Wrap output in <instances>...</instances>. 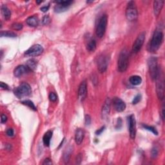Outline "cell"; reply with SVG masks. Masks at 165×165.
Wrapping results in <instances>:
<instances>
[{
  "label": "cell",
  "instance_id": "cell-28",
  "mask_svg": "<svg viewBox=\"0 0 165 165\" xmlns=\"http://www.w3.org/2000/svg\"><path fill=\"white\" fill-rule=\"evenodd\" d=\"M12 28L16 30H20L23 28V25L21 23H14L12 25Z\"/></svg>",
  "mask_w": 165,
  "mask_h": 165
},
{
  "label": "cell",
  "instance_id": "cell-35",
  "mask_svg": "<svg viewBox=\"0 0 165 165\" xmlns=\"http://www.w3.org/2000/svg\"><path fill=\"white\" fill-rule=\"evenodd\" d=\"M7 121V117L6 115H5L3 114H2L1 115V123L3 124V123H5Z\"/></svg>",
  "mask_w": 165,
  "mask_h": 165
},
{
  "label": "cell",
  "instance_id": "cell-37",
  "mask_svg": "<svg viewBox=\"0 0 165 165\" xmlns=\"http://www.w3.org/2000/svg\"><path fill=\"white\" fill-rule=\"evenodd\" d=\"M82 155L81 154H80L79 155H78L77 156V158H76V161H77V163L78 164H80L81 161H82Z\"/></svg>",
  "mask_w": 165,
  "mask_h": 165
},
{
  "label": "cell",
  "instance_id": "cell-26",
  "mask_svg": "<svg viewBox=\"0 0 165 165\" xmlns=\"http://www.w3.org/2000/svg\"><path fill=\"white\" fill-rule=\"evenodd\" d=\"M22 103H23V105L27 106V107H28L30 108H31L32 110H34V111H36V106L34 105L33 102L31 101H30V100H25V101H22Z\"/></svg>",
  "mask_w": 165,
  "mask_h": 165
},
{
  "label": "cell",
  "instance_id": "cell-7",
  "mask_svg": "<svg viewBox=\"0 0 165 165\" xmlns=\"http://www.w3.org/2000/svg\"><path fill=\"white\" fill-rule=\"evenodd\" d=\"M43 50L44 49L43 46L37 44V45H34L31 46L30 48H28L25 52V55L28 56V57H36V56L41 55L43 52Z\"/></svg>",
  "mask_w": 165,
  "mask_h": 165
},
{
  "label": "cell",
  "instance_id": "cell-2",
  "mask_svg": "<svg viewBox=\"0 0 165 165\" xmlns=\"http://www.w3.org/2000/svg\"><path fill=\"white\" fill-rule=\"evenodd\" d=\"M118 70L124 72L129 67V53L127 49H123L119 54L117 62Z\"/></svg>",
  "mask_w": 165,
  "mask_h": 165
},
{
  "label": "cell",
  "instance_id": "cell-16",
  "mask_svg": "<svg viewBox=\"0 0 165 165\" xmlns=\"http://www.w3.org/2000/svg\"><path fill=\"white\" fill-rule=\"evenodd\" d=\"M110 104H111V101L109 98H107L106 99L105 104L103 105L102 108V117L103 118H106L109 115L110 111Z\"/></svg>",
  "mask_w": 165,
  "mask_h": 165
},
{
  "label": "cell",
  "instance_id": "cell-22",
  "mask_svg": "<svg viewBox=\"0 0 165 165\" xmlns=\"http://www.w3.org/2000/svg\"><path fill=\"white\" fill-rule=\"evenodd\" d=\"M130 82L133 85L137 86L142 83V79L139 76H133L130 78Z\"/></svg>",
  "mask_w": 165,
  "mask_h": 165
},
{
  "label": "cell",
  "instance_id": "cell-14",
  "mask_svg": "<svg viewBox=\"0 0 165 165\" xmlns=\"http://www.w3.org/2000/svg\"><path fill=\"white\" fill-rule=\"evenodd\" d=\"M112 103L115 110L118 112H123L126 108L125 103L119 97H114V99H113Z\"/></svg>",
  "mask_w": 165,
  "mask_h": 165
},
{
  "label": "cell",
  "instance_id": "cell-40",
  "mask_svg": "<svg viewBox=\"0 0 165 165\" xmlns=\"http://www.w3.org/2000/svg\"><path fill=\"white\" fill-rule=\"evenodd\" d=\"M157 154H158V152H157V150L156 148H154L153 150H152V157H154L157 156Z\"/></svg>",
  "mask_w": 165,
  "mask_h": 165
},
{
  "label": "cell",
  "instance_id": "cell-38",
  "mask_svg": "<svg viewBox=\"0 0 165 165\" xmlns=\"http://www.w3.org/2000/svg\"><path fill=\"white\" fill-rule=\"evenodd\" d=\"M105 129V127H102L100 129L97 130V131L95 132V134H96V135H100L103 131H104Z\"/></svg>",
  "mask_w": 165,
  "mask_h": 165
},
{
  "label": "cell",
  "instance_id": "cell-10",
  "mask_svg": "<svg viewBox=\"0 0 165 165\" xmlns=\"http://www.w3.org/2000/svg\"><path fill=\"white\" fill-rule=\"evenodd\" d=\"M145 40V33L141 32L139 35L137 36V38L135 39V42L132 46V51L134 53L139 52L141 50L142 45H143L144 41Z\"/></svg>",
  "mask_w": 165,
  "mask_h": 165
},
{
  "label": "cell",
  "instance_id": "cell-36",
  "mask_svg": "<svg viewBox=\"0 0 165 165\" xmlns=\"http://www.w3.org/2000/svg\"><path fill=\"white\" fill-rule=\"evenodd\" d=\"M1 88L3 90H9V87L5 83H4L3 82H1Z\"/></svg>",
  "mask_w": 165,
  "mask_h": 165
},
{
  "label": "cell",
  "instance_id": "cell-24",
  "mask_svg": "<svg viewBox=\"0 0 165 165\" xmlns=\"http://www.w3.org/2000/svg\"><path fill=\"white\" fill-rule=\"evenodd\" d=\"M27 66L29 70L33 71L36 69L37 66V61L35 60H34V59H31V60L27 61Z\"/></svg>",
  "mask_w": 165,
  "mask_h": 165
},
{
  "label": "cell",
  "instance_id": "cell-32",
  "mask_svg": "<svg viewBox=\"0 0 165 165\" xmlns=\"http://www.w3.org/2000/svg\"><path fill=\"white\" fill-rule=\"evenodd\" d=\"M50 21V19L49 18L48 16H45L43 17V20H42V23L43 25H48Z\"/></svg>",
  "mask_w": 165,
  "mask_h": 165
},
{
  "label": "cell",
  "instance_id": "cell-8",
  "mask_svg": "<svg viewBox=\"0 0 165 165\" xmlns=\"http://www.w3.org/2000/svg\"><path fill=\"white\" fill-rule=\"evenodd\" d=\"M157 80V85H156V90H157V97L159 99H163L164 97V83L163 79L161 78V73L159 74L158 76L156 78Z\"/></svg>",
  "mask_w": 165,
  "mask_h": 165
},
{
  "label": "cell",
  "instance_id": "cell-12",
  "mask_svg": "<svg viewBox=\"0 0 165 165\" xmlns=\"http://www.w3.org/2000/svg\"><path fill=\"white\" fill-rule=\"evenodd\" d=\"M87 95V84L86 81H83L81 83L78 89V98L81 101H83L85 99Z\"/></svg>",
  "mask_w": 165,
  "mask_h": 165
},
{
  "label": "cell",
  "instance_id": "cell-23",
  "mask_svg": "<svg viewBox=\"0 0 165 165\" xmlns=\"http://www.w3.org/2000/svg\"><path fill=\"white\" fill-rule=\"evenodd\" d=\"M87 50L89 52H94L96 49V41L95 39H92L88 41L87 45Z\"/></svg>",
  "mask_w": 165,
  "mask_h": 165
},
{
  "label": "cell",
  "instance_id": "cell-19",
  "mask_svg": "<svg viewBox=\"0 0 165 165\" xmlns=\"http://www.w3.org/2000/svg\"><path fill=\"white\" fill-rule=\"evenodd\" d=\"M52 137V132L51 130H48L46 132L45 135H43V141L45 146H49L50 144V140Z\"/></svg>",
  "mask_w": 165,
  "mask_h": 165
},
{
  "label": "cell",
  "instance_id": "cell-31",
  "mask_svg": "<svg viewBox=\"0 0 165 165\" xmlns=\"http://www.w3.org/2000/svg\"><path fill=\"white\" fill-rule=\"evenodd\" d=\"M141 95H140V94H138V95H137L135 97H134V100H133V101H132V103L134 105H136L137 103H138L140 101H141Z\"/></svg>",
  "mask_w": 165,
  "mask_h": 165
},
{
  "label": "cell",
  "instance_id": "cell-25",
  "mask_svg": "<svg viewBox=\"0 0 165 165\" xmlns=\"http://www.w3.org/2000/svg\"><path fill=\"white\" fill-rule=\"evenodd\" d=\"M16 34L11 31H1V37H7V38H16Z\"/></svg>",
  "mask_w": 165,
  "mask_h": 165
},
{
  "label": "cell",
  "instance_id": "cell-43",
  "mask_svg": "<svg viewBox=\"0 0 165 165\" xmlns=\"http://www.w3.org/2000/svg\"><path fill=\"white\" fill-rule=\"evenodd\" d=\"M36 3H38V4H39V3H42V1H36Z\"/></svg>",
  "mask_w": 165,
  "mask_h": 165
},
{
  "label": "cell",
  "instance_id": "cell-13",
  "mask_svg": "<svg viewBox=\"0 0 165 165\" xmlns=\"http://www.w3.org/2000/svg\"><path fill=\"white\" fill-rule=\"evenodd\" d=\"M57 5L54 7V10L56 12H61L65 11L70 5L73 3L72 1H56Z\"/></svg>",
  "mask_w": 165,
  "mask_h": 165
},
{
  "label": "cell",
  "instance_id": "cell-3",
  "mask_svg": "<svg viewBox=\"0 0 165 165\" xmlns=\"http://www.w3.org/2000/svg\"><path fill=\"white\" fill-rule=\"evenodd\" d=\"M32 89L30 86L27 83H22L21 85H19L14 90V94L19 99L30 95Z\"/></svg>",
  "mask_w": 165,
  "mask_h": 165
},
{
  "label": "cell",
  "instance_id": "cell-29",
  "mask_svg": "<svg viewBox=\"0 0 165 165\" xmlns=\"http://www.w3.org/2000/svg\"><path fill=\"white\" fill-rule=\"evenodd\" d=\"M58 99V96L54 92H50L49 94V99H50L52 102H55Z\"/></svg>",
  "mask_w": 165,
  "mask_h": 165
},
{
  "label": "cell",
  "instance_id": "cell-41",
  "mask_svg": "<svg viewBox=\"0 0 165 165\" xmlns=\"http://www.w3.org/2000/svg\"><path fill=\"white\" fill-rule=\"evenodd\" d=\"M49 7H50V6H49V5L44 6V7H41V11H42V12H46V11H48Z\"/></svg>",
  "mask_w": 165,
  "mask_h": 165
},
{
  "label": "cell",
  "instance_id": "cell-4",
  "mask_svg": "<svg viewBox=\"0 0 165 165\" xmlns=\"http://www.w3.org/2000/svg\"><path fill=\"white\" fill-rule=\"evenodd\" d=\"M138 16L137 7L134 1H130L126 9V18L130 21H135Z\"/></svg>",
  "mask_w": 165,
  "mask_h": 165
},
{
  "label": "cell",
  "instance_id": "cell-21",
  "mask_svg": "<svg viewBox=\"0 0 165 165\" xmlns=\"http://www.w3.org/2000/svg\"><path fill=\"white\" fill-rule=\"evenodd\" d=\"M1 14L3 15V18L6 19V20H8L10 18H11V12L10 11L9 9L7 7L6 5H2L1 6Z\"/></svg>",
  "mask_w": 165,
  "mask_h": 165
},
{
  "label": "cell",
  "instance_id": "cell-1",
  "mask_svg": "<svg viewBox=\"0 0 165 165\" xmlns=\"http://www.w3.org/2000/svg\"><path fill=\"white\" fill-rule=\"evenodd\" d=\"M163 40V33L160 28H157L155 30L154 35L150 41L148 46V50L151 52H155L160 48Z\"/></svg>",
  "mask_w": 165,
  "mask_h": 165
},
{
  "label": "cell",
  "instance_id": "cell-30",
  "mask_svg": "<svg viewBox=\"0 0 165 165\" xmlns=\"http://www.w3.org/2000/svg\"><path fill=\"white\" fill-rule=\"evenodd\" d=\"M70 154H71V151H69L68 150L67 152L64 155V161H65V162H68L69 161L70 157Z\"/></svg>",
  "mask_w": 165,
  "mask_h": 165
},
{
  "label": "cell",
  "instance_id": "cell-5",
  "mask_svg": "<svg viewBox=\"0 0 165 165\" xmlns=\"http://www.w3.org/2000/svg\"><path fill=\"white\" fill-rule=\"evenodd\" d=\"M108 18L107 15H103L99 19V22L96 27V35L98 38H101L104 36L107 29Z\"/></svg>",
  "mask_w": 165,
  "mask_h": 165
},
{
  "label": "cell",
  "instance_id": "cell-15",
  "mask_svg": "<svg viewBox=\"0 0 165 165\" xmlns=\"http://www.w3.org/2000/svg\"><path fill=\"white\" fill-rule=\"evenodd\" d=\"M30 72V70L27 66L24 65H19L18 66L14 69V74L17 78H19L21 76L26 74L28 72Z\"/></svg>",
  "mask_w": 165,
  "mask_h": 165
},
{
  "label": "cell",
  "instance_id": "cell-9",
  "mask_svg": "<svg viewBox=\"0 0 165 165\" xmlns=\"http://www.w3.org/2000/svg\"><path fill=\"white\" fill-rule=\"evenodd\" d=\"M108 61H109V59H108V56L105 55V54H102L98 58L97 68L101 73L105 72L107 70L108 65Z\"/></svg>",
  "mask_w": 165,
  "mask_h": 165
},
{
  "label": "cell",
  "instance_id": "cell-18",
  "mask_svg": "<svg viewBox=\"0 0 165 165\" xmlns=\"http://www.w3.org/2000/svg\"><path fill=\"white\" fill-rule=\"evenodd\" d=\"M164 1H155L154 2V12L155 16H158L164 5Z\"/></svg>",
  "mask_w": 165,
  "mask_h": 165
},
{
  "label": "cell",
  "instance_id": "cell-11",
  "mask_svg": "<svg viewBox=\"0 0 165 165\" xmlns=\"http://www.w3.org/2000/svg\"><path fill=\"white\" fill-rule=\"evenodd\" d=\"M129 128L130 136L132 139H134L136 135V121L134 115H130L129 117Z\"/></svg>",
  "mask_w": 165,
  "mask_h": 165
},
{
  "label": "cell",
  "instance_id": "cell-33",
  "mask_svg": "<svg viewBox=\"0 0 165 165\" xmlns=\"http://www.w3.org/2000/svg\"><path fill=\"white\" fill-rule=\"evenodd\" d=\"M91 123V117L89 115H85V125L87 126H89Z\"/></svg>",
  "mask_w": 165,
  "mask_h": 165
},
{
  "label": "cell",
  "instance_id": "cell-42",
  "mask_svg": "<svg viewBox=\"0 0 165 165\" xmlns=\"http://www.w3.org/2000/svg\"><path fill=\"white\" fill-rule=\"evenodd\" d=\"M162 120L164 121V108L162 107Z\"/></svg>",
  "mask_w": 165,
  "mask_h": 165
},
{
  "label": "cell",
  "instance_id": "cell-34",
  "mask_svg": "<svg viewBox=\"0 0 165 165\" xmlns=\"http://www.w3.org/2000/svg\"><path fill=\"white\" fill-rule=\"evenodd\" d=\"M6 134H7V135H8L9 137H13L14 135V130L12 129H9L8 130H7Z\"/></svg>",
  "mask_w": 165,
  "mask_h": 165
},
{
  "label": "cell",
  "instance_id": "cell-27",
  "mask_svg": "<svg viewBox=\"0 0 165 165\" xmlns=\"http://www.w3.org/2000/svg\"><path fill=\"white\" fill-rule=\"evenodd\" d=\"M142 127H143L144 129L148 130V131L152 132L155 135H158V132H157L156 129L153 127L148 126V125H142Z\"/></svg>",
  "mask_w": 165,
  "mask_h": 165
},
{
  "label": "cell",
  "instance_id": "cell-17",
  "mask_svg": "<svg viewBox=\"0 0 165 165\" xmlns=\"http://www.w3.org/2000/svg\"><path fill=\"white\" fill-rule=\"evenodd\" d=\"M85 137V132L84 130L78 129L76 130L75 134V141L77 144H81L83 142V139Z\"/></svg>",
  "mask_w": 165,
  "mask_h": 165
},
{
  "label": "cell",
  "instance_id": "cell-39",
  "mask_svg": "<svg viewBox=\"0 0 165 165\" xmlns=\"http://www.w3.org/2000/svg\"><path fill=\"white\" fill-rule=\"evenodd\" d=\"M52 162L51 161V160L49 158H46L45 159V161L43 162V164H52Z\"/></svg>",
  "mask_w": 165,
  "mask_h": 165
},
{
  "label": "cell",
  "instance_id": "cell-20",
  "mask_svg": "<svg viewBox=\"0 0 165 165\" xmlns=\"http://www.w3.org/2000/svg\"><path fill=\"white\" fill-rule=\"evenodd\" d=\"M26 22L28 25L30 27H36L38 25L39 23V19L38 18V17L33 16H30L27 19Z\"/></svg>",
  "mask_w": 165,
  "mask_h": 165
},
{
  "label": "cell",
  "instance_id": "cell-6",
  "mask_svg": "<svg viewBox=\"0 0 165 165\" xmlns=\"http://www.w3.org/2000/svg\"><path fill=\"white\" fill-rule=\"evenodd\" d=\"M149 70L152 79L156 80L159 74V70L157 66V60L156 58H151L148 61Z\"/></svg>",
  "mask_w": 165,
  "mask_h": 165
}]
</instances>
